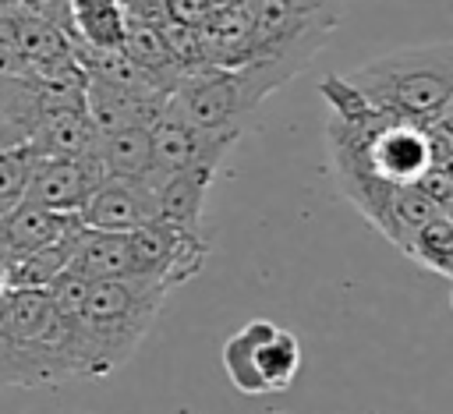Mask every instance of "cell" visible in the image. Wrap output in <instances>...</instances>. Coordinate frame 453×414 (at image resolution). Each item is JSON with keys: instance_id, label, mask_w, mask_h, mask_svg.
<instances>
[{"instance_id": "obj_8", "label": "cell", "mask_w": 453, "mask_h": 414, "mask_svg": "<svg viewBox=\"0 0 453 414\" xmlns=\"http://www.w3.org/2000/svg\"><path fill=\"white\" fill-rule=\"evenodd\" d=\"M60 329H64V322H60V315L53 308L50 290L11 287V290L0 294V336L14 340L21 347L53 350L60 357Z\"/></svg>"}, {"instance_id": "obj_9", "label": "cell", "mask_w": 453, "mask_h": 414, "mask_svg": "<svg viewBox=\"0 0 453 414\" xmlns=\"http://www.w3.org/2000/svg\"><path fill=\"white\" fill-rule=\"evenodd\" d=\"M78 216L71 212H53V209H39L28 202H18L14 209H7L0 216V262L11 265L60 237H67L71 230H78Z\"/></svg>"}, {"instance_id": "obj_3", "label": "cell", "mask_w": 453, "mask_h": 414, "mask_svg": "<svg viewBox=\"0 0 453 414\" xmlns=\"http://www.w3.org/2000/svg\"><path fill=\"white\" fill-rule=\"evenodd\" d=\"M223 372L234 389L248 396L290 389L301 372V343L290 329L251 318L223 343Z\"/></svg>"}, {"instance_id": "obj_6", "label": "cell", "mask_w": 453, "mask_h": 414, "mask_svg": "<svg viewBox=\"0 0 453 414\" xmlns=\"http://www.w3.org/2000/svg\"><path fill=\"white\" fill-rule=\"evenodd\" d=\"M99 180H103V170L92 156H32L21 202L74 216Z\"/></svg>"}, {"instance_id": "obj_10", "label": "cell", "mask_w": 453, "mask_h": 414, "mask_svg": "<svg viewBox=\"0 0 453 414\" xmlns=\"http://www.w3.org/2000/svg\"><path fill=\"white\" fill-rule=\"evenodd\" d=\"M212 177L216 173H209V170H173V173L152 170L149 188L156 195V219L184 226V230H198Z\"/></svg>"}, {"instance_id": "obj_4", "label": "cell", "mask_w": 453, "mask_h": 414, "mask_svg": "<svg viewBox=\"0 0 453 414\" xmlns=\"http://www.w3.org/2000/svg\"><path fill=\"white\" fill-rule=\"evenodd\" d=\"M205 255L209 244L198 237V230H184L163 219H152L127 234V276L152 280L166 290L198 276Z\"/></svg>"}, {"instance_id": "obj_14", "label": "cell", "mask_w": 453, "mask_h": 414, "mask_svg": "<svg viewBox=\"0 0 453 414\" xmlns=\"http://www.w3.org/2000/svg\"><path fill=\"white\" fill-rule=\"evenodd\" d=\"M74 28L78 46L88 50H120L127 11L120 0H67V35Z\"/></svg>"}, {"instance_id": "obj_13", "label": "cell", "mask_w": 453, "mask_h": 414, "mask_svg": "<svg viewBox=\"0 0 453 414\" xmlns=\"http://www.w3.org/2000/svg\"><path fill=\"white\" fill-rule=\"evenodd\" d=\"M92 159L99 163L103 177L149 180V177H152V142H149V127H120V131H110V134H96Z\"/></svg>"}, {"instance_id": "obj_12", "label": "cell", "mask_w": 453, "mask_h": 414, "mask_svg": "<svg viewBox=\"0 0 453 414\" xmlns=\"http://www.w3.org/2000/svg\"><path fill=\"white\" fill-rule=\"evenodd\" d=\"M64 272H71V276H78V280H85V283L127 276V234H110V230L78 226V234H74V251H71Z\"/></svg>"}, {"instance_id": "obj_18", "label": "cell", "mask_w": 453, "mask_h": 414, "mask_svg": "<svg viewBox=\"0 0 453 414\" xmlns=\"http://www.w3.org/2000/svg\"><path fill=\"white\" fill-rule=\"evenodd\" d=\"M28 170H32V152H28V145L0 149V216H4L7 209H14V205L25 198Z\"/></svg>"}, {"instance_id": "obj_2", "label": "cell", "mask_w": 453, "mask_h": 414, "mask_svg": "<svg viewBox=\"0 0 453 414\" xmlns=\"http://www.w3.org/2000/svg\"><path fill=\"white\" fill-rule=\"evenodd\" d=\"M343 81L375 110L421 124L442 120L453 106V42L439 39L382 53L343 74Z\"/></svg>"}, {"instance_id": "obj_16", "label": "cell", "mask_w": 453, "mask_h": 414, "mask_svg": "<svg viewBox=\"0 0 453 414\" xmlns=\"http://www.w3.org/2000/svg\"><path fill=\"white\" fill-rule=\"evenodd\" d=\"M411 262H418L421 269L449 280L453 276V219L449 212L432 216L428 223H421L400 248Z\"/></svg>"}, {"instance_id": "obj_17", "label": "cell", "mask_w": 453, "mask_h": 414, "mask_svg": "<svg viewBox=\"0 0 453 414\" xmlns=\"http://www.w3.org/2000/svg\"><path fill=\"white\" fill-rule=\"evenodd\" d=\"M74 234H78V230H71L67 237H60V241H53V244H46V248H39V251H32V255L11 262V265H7V290H11V287L46 290V287L67 269V258H71V251H74Z\"/></svg>"}, {"instance_id": "obj_5", "label": "cell", "mask_w": 453, "mask_h": 414, "mask_svg": "<svg viewBox=\"0 0 453 414\" xmlns=\"http://www.w3.org/2000/svg\"><path fill=\"white\" fill-rule=\"evenodd\" d=\"M237 138H241V127H191L170 113H159L149 124L152 170L156 173H173V170L216 173Z\"/></svg>"}, {"instance_id": "obj_15", "label": "cell", "mask_w": 453, "mask_h": 414, "mask_svg": "<svg viewBox=\"0 0 453 414\" xmlns=\"http://www.w3.org/2000/svg\"><path fill=\"white\" fill-rule=\"evenodd\" d=\"M67 382V368L53 350L21 347L0 336V386H57Z\"/></svg>"}, {"instance_id": "obj_11", "label": "cell", "mask_w": 453, "mask_h": 414, "mask_svg": "<svg viewBox=\"0 0 453 414\" xmlns=\"http://www.w3.org/2000/svg\"><path fill=\"white\" fill-rule=\"evenodd\" d=\"M25 145L32 156H92L96 131L85 110H46L35 117Z\"/></svg>"}, {"instance_id": "obj_20", "label": "cell", "mask_w": 453, "mask_h": 414, "mask_svg": "<svg viewBox=\"0 0 453 414\" xmlns=\"http://www.w3.org/2000/svg\"><path fill=\"white\" fill-rule=\"evenodd\" d=\"M7 7H14V0H0V11H7Z\"/></svg>"}, {"instance_id": "obj_1", "label": "cell", "mask_w": 453, "mask_h": 414, "mask_svg": "<svg viewBox=\"0 0 453 414\" xmlns=\"http://www.w3.org/2000/svg\"><path fill=\"white\" fill-rule=\"evenodd\" d=\"M166 287L138 276L85 283V301L74 318H60V357L71 379H103L117 372L149 336L163 311Z\"/></svg>"}, {"instance_id": "obj_19", "label": "cell", "mask_w": 453, "mask_h": 414, "mask_svg": "<svg viewBox=\"0 0 453 414\" xmlns=\"http://www.w3.org/2000/svg\"><path fill=\"white\" fill-rule=\"evenodd\" d=\"M283 4H290L297 14L319 21L322 28H333L340 18V0H283Z\"/></svg>"}, {"instance_id": "obj_7", "label": "cell", "mask_w": 453, "mask_h": 414, "mask_svg": "<svg viewBox=\"0 0 453 414\" xmlns=\"http://www.w3.org/2000/svg\"><path fill=\"white\" fill-rule=\"evenodd\" d=\"M81 226L88 230H110V234H131L156 219V195L149 180H127V177H103L81 209L74 212Z\"/></svg>"}]
</instances>
